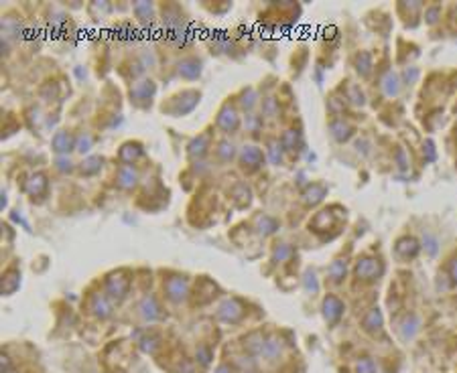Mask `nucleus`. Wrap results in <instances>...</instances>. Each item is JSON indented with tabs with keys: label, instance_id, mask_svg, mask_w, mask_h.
Returning <instances> with one entry per match:
<instances>
[{
	"label": "nucleus",
	"instance_id": "1",
	"mask_svg": "<svg viewBox=\"0 0 457 373\" xmlns=\"http://www.w3.org/2000/svg\"><path fill=\"white\" fill-rule=\"evenodd\" d=\"M455 280H457V264H455Z\"/></svg>",
	"mask_w": 457,
	"mask_h": 373
}]
</instances>
